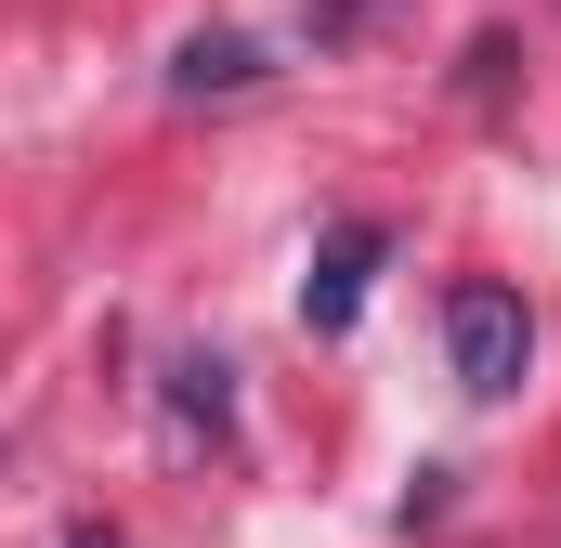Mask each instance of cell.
<instances>
[{
  "mask_svg": "<svg viewBox=\"0 0 561 548\" xmlns=\"http://www.w3.org/2000/svg\"><path fill=\"white\" fill-rule=\"evenodd\" d=\"M262 79V53L236 39V26H209V39H183V66H170V92H249Z\"/></svg>",
  "mask_w": 561,
  "mask_h": 548,
  "instance_id": "cell-3",
  "label": "cell"
},
{
  "mask_svg": "<svg viewBox=\"0 0 561 548\" xmlns=\"http://www.w3.org/2000/svg\"><path fill=\"white\" fill-rule=\"evenodd\" d=\"M392 262V236L379 222H327V249H313V274H300V327L313 340H340L353 313H366V274Z\"/></svg>",
  "mask_w": 561,
  "mask_h": 548,
  "instance_id": "cell-2",
  "label": "cell"
},
{
  "mask_svg": "<svg viewBox=\"0 0 561 548\" xmlns=\"http://www.w3.org/2000/svg\"><path fill=\"white\" fill-rule=\"evenodd\" d=\"M444 366H457V392H470V406H510V392H523V366H536V313H523L496 274L444 287Z\"/></svg>",
  "mask_w": 561,
  "mask_h": 548,
  "instance_id": "cell-1",
  "label": "cell"
}]
</instances>
